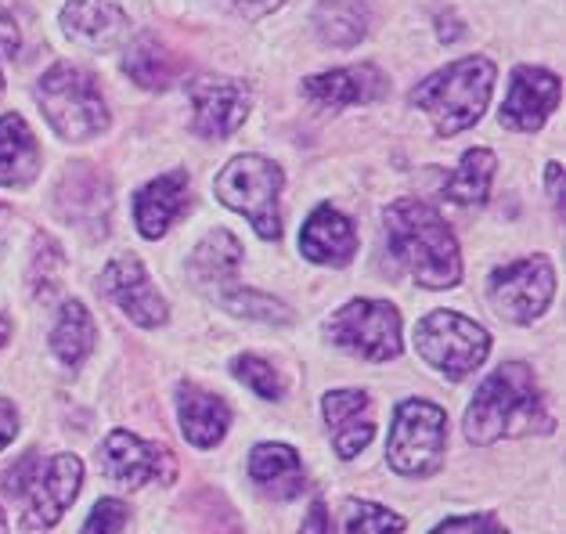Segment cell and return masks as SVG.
Segmentation results:
<instances>
[{
    "instance_id": "23",
    "label": "cell",
    "mask_w": 566,
    "mask_h": 534,
    "mask_svg": "<svg viewBox=\"0 0 566 534\" xmlns=\"http://www.w3.org/2000/svg\"><path fill=\"white\" fill-rule=\"evenodd\" d=\"M40 174V148L25 119L0 116V188H25Z\"/></svg>"
},
{
    "instance_id": "31",
    "label": "cell",
    "mask_w": 566,
    "mask_h": 534,
    "mask_svg": "<svg viewBox=\"0 0 566 534\" xmlns=\"http://www.w3.org/2000/svg\"><path fill=\"white\" fill-rule=\"evenodd\" d=\"M127 520H130L127 502H119V499H102V502L91 510L87 524H84V531H80V534H119L123 527H127Z\"/></svg>"
},
{
    "instance_id": "25",
    "label": "cell",
    "mask_w": 566,
    "mask_h": 534,
    "mask_svg": "<svg viewBox=\"0 0 566 534\" xmlns=\"http://www.w3.org/2000/svg\"><path fill=\"white\" fill-rule=\"evenodd\" d=\"M368 4L365 0H322L314 8L317 40L328 48H354L368 36Z\"/></svg>"
},
{
    "instance_id": "33",
    "label": "cell",
    "mask_w": 566,
    "mask_h": 534,
    "mask_svg": "<svg viewBox=\"0 0 566 534\" xmlns=\"http://www.w3.org/2000/svg\"><path fill=\"white\" fill-rule=\"evenodd\" d=\"M22 51V33H19V22L11 15L8 8H0V59H15Z\"/></svg>"
},
{
    "instance_id": "3",
    "label": "cell",
    "mask_w": 566,
    "mask_h": 534,
    "mask_svg": "<svg viewBox=\"0 0 566 534\" xmlns=\"http://www.w3.org/2000/svg\"><path fill=\"white\" fill-rule=\"evenodd\" d=\"M494 62L483 54H469V59L451 62L448 70L426 76L422 84L411 91L422 113H430L440 138L469 130L473 123L488 113L491 91H494Z\"/></svg>"
},
{
    "instance_id": "14",
    "label": "cell",
    "mask_w": 566,
    "mask_h": 534,
    "mask_svg": "<svg viewBox=\"0 0 566 534\" xmlns=\"http://www.w3.org/2000/svg\"><path fill=\"white\" fill-rule=\"evenodd\" d=\"M105 293L116 300L130 322L145 328H159L167 322V300L159 296V290L151 285L145 264L137 256H116L105 268Z\"/></svg>"
},
{
    "instance_id": "8",
    "label": "cell",
    "mask_w": 566,
    "mask_h": 534,
    "mask_svg": "<svg viewBox=\"0 0 566 534\" xmlns=\"http://www.w3.org/2000/svg\"><path fill=\"white\" fill-rule=\"evenodd\" d=\"M448 441V416L430 401H405L397 405L386 462L400 477H430L444 462Z\"/></svg>"
},
{
    "instance_id": "9",
    "label": "cell",
    "mask_w": 566,
    "mask_h": 534,
    "mask_svg": "<svg viewBox=\"0 0 566 534\" xmlns=\"http://www.w3.org/2000/svg\"><path fill=\"white\" fill-rule=\"evenodd\" d=\"M339 347L365 362H394L400 354V314L386 300H350L328 318Z\"/></svg>"
},
{
    "instance_id": "5",
    "label": "cell",
    "mask_w": 566,
    "mask_h": 534,
    "mask_svg": "<svg viewBox=\"0 0 566 534\" xmlns=\"http://www.w3.org/2000/svg\"><path fill=\"white\" fill-rule=\"evenodd\" d=\"M80 484H84V462L69 456V451L48 462L40 456H25L4 473V491L11 499L25 502V527L30 531L59 524L69 505H73Z\"/></svg>"
},
{
    "instance_id": "2",
    "label": "cell",
    "mask_w": 566,
    "mask_h": 534,
    "mask_svg": "<svg viewBox=\"0 0 566 534\" xmlns=\"http://www.w3.org/2000/svg\"><path fill=\"white\" fill-rule=\"evenodd\" d=\"M386 245L426 290H451L462 279V253L448 221L419 199H400L386 210Z\"/></svg>"
},
{
    "instance_id": "6",
    "label": "cell",
    "mask_w": 566,
    "mask_h": 534,
    "mask_svg": "<svg viewBox=\"0 0 566 534\" xmlns=\"http://www.w3.org/2000/svg\"><path fill=\"white\" fill-rule=\"evenodd\" d=\"M282 167L264 156H234L224 170L217 174V199L228 210L250 217L260 239L279 242L282 239Z\"/></svg>"
},
{
    "instance_id": "28",
    "label": "cell",
    "mask_w": 566,
    "mask_h": 534,
    "mask_svg": "<svg viewBox=\"0 0 566 534\" xmlns=\"http://www.w3.org/2000/svg\"><path fill=\"white\" fill-rule=\"evenodd\" d=\"M217 304L224 311H231V314H239V318H256V322H268V325H289V322H293V311H289L285 304H279L274 296L242 290V285H231L228 293H220Z\"/></svg>"
},
{
    "instance_id": "19",
    "label": "cell",
    "mask_w": 566,
    "mask_h": 534,
    "mask_svg": "<svg viewBox=\"0 0 566 534\" xmlns=\"http://www.w3.org/2000/svg\"><path fill=\"white\" fill-rule=\"evenodd\" d=\"M300 250L307 260H314V264L343 268L357 250L354 224L333 207H317L300 231Z\"/></svg>"
},
{
    "instance_id": "27",
    "label": "cell",
    "mask_w": 566,
    "mask_h": 534,
    "mask_svg": "<svg viewBox=\"0 0 566 534\" xmlns=\"http://www.w3.org/2000/svg\"><path fill=\"white\" fill-rule=\"evenodd\" d=\"M491 177H494V153L491 148H469L462 156L459 170L444 185V196L459 207H480L491 196Z\"/></svg>"
},
{
    "instance_id": "38",
    "label": "cell",
    "mask_w": 566,
    "mask_h": 534,
    "mask_svg": "<svg viewBox=\"0 0 566 534\" xmlns=\"http://www.w3.org/2000/svg\"><path fill=\"white\" fill-rule=\"evenodd\" d=\"M8 336H11V322H8V318H0V347L8 344Z\"/></svg>"
},
{
    "instance_id": "29",
    "label": "cell",
    "mask_w": 566,
    "mask_h": 534,
    "mask_svg": "<svg viewBox=\"0 0 566 534\" xmlns=\"http://www.w3.org/2000/svg\"><path fill=\"white\" fill-rule=\"evenodd\" d=\"M343 527H347V534H400L405 531V516L382 510L376 502H347Z\"/></svg>"
},
{
    "instance_id": "22",
    "label": "cell",
    "mask_w": 566,
    "mask_h": 534,
    "mask_svg": "<svg viewBox=\"0 0 566 534\" xmlns=\"http://www.w3.org/2000/svg\"><path fill=\"white\" fill-rule=\"evenodd\" d=\"M123 70H127L130 80H137L148 91H167L181 80V59L174 54L170 44H163L156 33H142L134 36V44H127V54H123Z\"/></svg>"
},
{
    "instance_id": "17",
    "label": "cell",
    "mask_w": 566,
    "mask_h": 534,
    "mask_svg": "<svg viewBox=\"0 0 566 534\" xmlns=\"http://www.w3.org/2000/svg\"><path fill=\"white\" fill-rule=\"evenodd\" d=\"M322 412L328 430L336 437V456L354 459L357 451L376 433V419H371V401L365 390H328L322 397Z\"/></svg>"
},
{
    "instance_id": "10",
    "label": "cell",
    "mask_w": 566,
    "mask_h": 534,
    "mask_svg": "<svg viewBox=\"0 0 566 534\" xmlns=\"http://www.w3.org/2000/svg\"><path fill=\"white\" fill-rule=\"evenodd\" d=\"M552 296H556V271L548 256L516 260L491 275V304L509 322H534L548 311Z\"/></svg>"
},
{
    "instance_id": "36",
    "label": "cell",
    "mask_w": 566,
    "mask_h": 534,
    "mask_svg": "<svg viewBox=\"0 0 566 534\" xmlns=\"http://www.w3.org/2000/svg\"><path fill=\"white\" fill-rule=\"evenodd\" d=\"M228 4L239 11V15H245V19H260V15H268V11L279 8L282 0H228Z\"/></svg>"
},
{
    "instance_id": "37",
    "label": "cell",
    "mask_w": 566,
    "mask_h": 534,
    "mask_svg": "<svg viewBox=\"0 0 566 534\" xmlns=\"http://www.w3.org/2000/svg\"><path fill=\"white\" fill-rule=\"evenodd\" d=\"M548 196L556 207H563V167L559 163H548Z\"/></svg>"
},
{
    "instance_id": "15",
    "label": "cell",
    "mask_w": 566,
    "mask_h": 534,
    "mask_svg": "<svg viewBox=\"0 0 566 534\" xmlns=\"http://www.w3.org/2000/svg\"><path fill=\"white\" fill-rule=\"evenodd\" d=\"M127 30V11L116 0H69L62 8V33L87 51H113Z\"/></svg>"
},
{
    "instance_id": "16",
    "label": "cell",
    "mask_w": 566,
    "mask_h": 534,
    "mask_svg": "<svg viewBox=\"0 0 566 534\" xmlns=\"http://www.w3.org/2000/svg\"><path fill=\"white\" fill-rule=\"evenodd\" d=\"M300 94L322 108H347L361 102H379L386 94V76L376 65H350V70L307 76L300 84Z\"/></svg>"
},
{
    "instance_id": "18",
    "label": "cell",
    "mask_w": 566,
    "mask_h": 534,
    "mask_svg": "<svg viewBox=\"0 0 566 534\" xmlns=\"http://www.w3.org/2000/svg\"><path fill=\"white\" fill-rule=\"evenodd\" d=\"M188 202V177L181 170L163 174L134 196V221L145 239H163Z\"/></svg>"
},
{
    "instance_id": "32",
    "label": "cell",
    "mask_w": 566,
    "mask_h": 534,
    "mask_svg": "<svg viewBox=\"0 0 566 534\" xmlns=\"http://www.w3.org/2000/svg\"><path fill=\"white\" fill-rule=\"evenodd\" d=\"M433 534H509L499 520L491 513H476V516H454V520H444Z\"/></svg>"
},
{
    "instance_id": "7",
    "label": "cell",
    "mask_w": 566,
    "mask_h": 534,
    "mask_svg": "<svg viewBox=\"0 0 566 534\" xmlns=\"http://www.w3.org/2000/svg\"><path fill=\"white\" fill-rule=\"evenodd\" d=\"M416 350L426 365H433L440 376L448 379H465L476 373L491 350L488 328L476 325L465 314L454 311H433L426 314L416 328Z\"/></svg>"
},
{
    "instance_id": "26",
    "label": "cell",
    "mask_w": 566,
    "mask_h": 534,
    "mask_svg": "<svg viewBox=\"0 0 566 534\" xmlns=\"http://www.w3.org/2000/svg\"><path fill=\"white\" fill-rule=\"evenodd\" d=\"M51 347L65 365H80L94 350V322L80 300H65L62 304L51 333Z\"/></svg>"
},
{
    "instance_id": "24",
    "label": "cell",
    "mask_w": 566,
    "mask_h": 534,
    "mask_svg": "<svg viewBox=\"0 0 566 534\" xmlns=\"http://www.w3.org/2000/svg\"><path fill=\"white\" fill-rule=\"evenodd\" d=\"M177 412H181V430L196 448H213L231 427L228 405L217 394H206L199 387H181L177 394Z\"/></svg>"
},
{
    "instance_id": "21",
    "label": "cell",
    "mask_w": 566,
    "mask_h": 534,
    "mask_svg": "<svg viewBox=\"0 0 566 534\" xmlns=\"http://www.w3.org/2000/svg\"><path fill=\"white\" fill-rule=\"evenodd\" d=\"M250 477L274 502H289L303 491V462L289 444H256L250 451Z\"/></svg>"
},
{
    "instance_id": "30",
    "label": "cell",
    "mask_w": 566,
    "mask_h": 534,
    "mask_svg": "<svg viewBox=\"0 0 566 534\" xmlns=\"http://www.w3.org/2000/svg\"><path fill=\"white\" fill-rule=\"evenodd\" d=\"M231 373H234V379H242L250 390H256L260 397H268V401H279V397L285 394L282 390V376L274 373V365H268L264 358H253V354H242V358H234Z\"/></svg>"
},
{
    "instance_id": "39",
    "label": "cell",
    "mask_w": 566,
    "mask_h": 534,
    "mask_svg": "<svg viewBox=\"0 0 566 534\" xmlns=\"http://www.w3.org/2000/svg\"><path fill=\"white\" fill-rule=\"evenodd\" d=\"M0 534H8V520H4V510H0Z\"/></svg>"
},
{
    "instance_id": "35",
    "label": "cell",
    "mask_w": 566,
    "mask_h": 534,
    "mask_svg": "<svg viewBox=\"0 0 566 534\" xmlns=\"http://www.w3.org/2000/svg\"><path fill=\"white\" fill-rule=\"evenodd\" d=\"M15 433H19V416H15V405L4 401L0 397V451H4L11 441H15Z\"/></svg>"
},
{
    "instance_id": "12",
    "label": "cell",
    "mask_w": 566,
    "mask_h": 534,
    "mask_svg": "<svg viewBox=\"0 0 566 534\" xmlns=\"http://www.w3.org/2000/svg\"><path fill=\"white\" fill-rule=\"evenodd\" d=\"M98 465L108 481L123 488H142L145 481H174V459L167 448L148 444L127 430H116L105 437L98 451Z\"/></svg>"
},
{
    "instance_id": "4",
    "label": "cell",
    "mask_w": 566,
    "mask_h": 534,
    "mask_svg": "<svg viewBox=\"0 0 566 534\" xmlns=\"http://www.w3.org/2000/svg\"><path fill=\"white\" fill-rule=\"evenodd\" d=\"M40 113L65 142H91L108 130V105L102 87L87 70L73 62H59L36 80Z\"/></svg>"
},
{
    "instance_id": "13",
    "label": "cell",
    "mask_w": 566,
    "mask_h": 534,
    "mask_svg": "<svg viewBox=\"0 0 566 534\" xmlns=\"http://www.w3.org/2000/svg\"><path fill=\"white\" fill-rule=\"evenodd\" d=\"M559 76L548 70H531V65H520L509 80V94H505V108H502V123L509 130H542V123L556 113L559 105Z\"/></svg>"
},
{
    "instance_id": "1",
    "label": "cell",
    "mask_w": 566,
    "mask_h": 534,
    "mask_svg": "<svg viewBox=\"0 0 566 534\" xmlns=\"http://www.w3.org/2000/svg\"><path fill=\"white\" fill-rule=\"evenodd\" d=\"M552 416L537 390V379L531 365L505 362L480 383L465 412V437L480 448H488L502 437H527V433H548Z\"/></svg>"
},
{
    "instance_id": "20",
    "label": "cell",
    "mask_w": 566,
    "mask_h": 534,
    "mask_svg": "<svg viewBox=\"0 0 566 534\" xmlns=\"http://www.w3.org/2000/svg\"><path fill=\"white\" fill-rule=\"evenodd\" d=\"M239 264H242L239 239H234L231 231H210V235L196 245V253H191L188 275L202 293H210L217 300L220 293H228L234 285V271H239Z\"/></svg>"
},
{
    "instance_id": "34",
    "label": "cell",
    "mask_w": 566,
    "mask_h": 534,
    "mask_svg": "<svg viewBox=\"0 0 566 534\" xmlns=\"http://www.w3.org/2000/svg\"><path fill=\"white\" fill-rule=\"evenodd\" d=\"M300 534H336V531H333V520H328V510H325V502H322V499L311 502V513L303 516Z\"/></svg>"
},
{
    "instance_id": "40",
    "label": "cell",
    "mask_w": 566,
    "mask_h": 534,
    "mask_svg": "<svg viewBox=\"0 0 566 534\" xmlns=\"http://www.w3.org/2000/svg\"><path fill=\"white\" fill-rule=\"evenodd\" d=\"M0 94H4V76H0Z\"/></svg>"
},
{
    "instance_id": "11",
    "label": "cell",
    "mask_w": 566,
    "mask_h": 534,
    "mask_svg": "<svg viewBox=\"0 0 566 534\" xmlns=\"http://www.w3.org/2000/svg\"><path fill=\"white\" fill-rule=\"evenodd\" d=\"M250 91L228 76H199L191 84V130L199 138L224 142L250 116Z\"/></svg>"
}]
</instances>
